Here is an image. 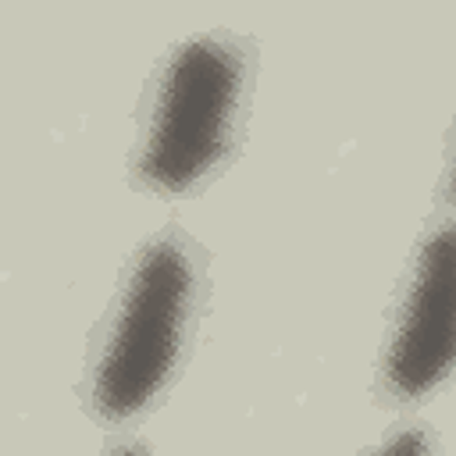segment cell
Listing matches in <instances>:
<instances>
[{"instance_id": "cell-4", "label": "cell", "mask_w": 456, "mask_h": 456, "mask_svg": "<svg viewBox=\"0 0 456 456\" xmlns=\"http://www.w3.org/2000/svg\"><path fill=\"white\" fill-rule=\"evenodd\" d=\"M378 456H428V442L420 431H399L378 449Z\"/></svg>"}, {"instance_id": "cell-3", "label": "cell", "mask_w": 456, "mask_h": 456, "mask_svg": "<svg viewBox=\"0 0 456 456\" xmlns=\"http://www.w3.org/2000/svg\"><path fill=\"white\" fill-rule=\"evenodd\" d=\"M456 363V224H442L417 256L399 328L385 356L395 395H424Z\"/></svg>"}, {"instance_id": "cell-2", "label": "cell", "mask_w": 456, "mask_h": 456, "mask_svg": "<svg viewBox=\"0 0 456 456\" xmlns=\"http://www.w3.org/2000/svg\"><path fill=\"white\" fill-rule=\"evenodd\" d=\"M242 61L210 36L182 43L164 71L139 171L160 189H185L224 150Z\"/></svg>"}, {"instance_id": "cell-6", "label": "cell", "mask_w": 456, "mask_h": 456, "mask_svg": "<svg viewBox=\"0 0 456 456\" xmlns=\"http://www.w3.org/2000/svg\"><path fill=\"white\" fill-rule=\"evenodd\" d=\"M452 200H456V167H452Z\"/></svg>"}, {"instance_id": "cell-1", "label": "cell", "mask_w": 456, "mask_h": 456, "mask_svg": "<svg viewBox=\"0 0 456 456\" xmlns=\"http://www.w3.org/2000/svg\"><path fill=\"white\" fill-rule=\"evenodd\" d=\"M189 299L192 267L182 246L167 239L150 242L125 285L93 378V406L107 420L132 417L167 381L182 346Z\"/></svg>"}, {"instance_id": "cell-5", "label": "cell", "mask_w": 456, "mask_h": 456, "mask_svg": "<svg viewBox=\"0 0 456 456\" xmlns=\"http://www.w3.org/2000/svg\"><path fill=\"white\" fill-rule=\"evenodd\" d=\"M110 456H142V452H139V449H132V445H125V449H114Z\"/></svg>"}]
</instances>
